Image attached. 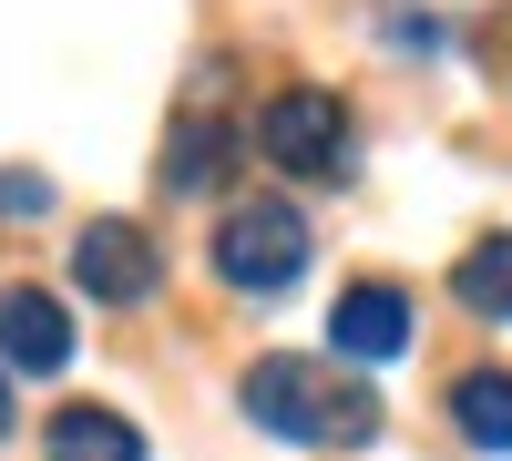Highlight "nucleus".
Segmentation results:
<instances>
[{"label": "nucleus", "mask_w": 512, "mask_h": 461, "mask_svg": "<svg viewBox=\"0 0 512 461\" xmlns=\"http://www.w3.org/2000/svg\"><path fill=\"white\" fill-rule=\"evenodd\" d=\"M328 339L338 359H400L410 349V298L390 277H359V287H338V308H328Z\"/></svg>", "instance_id": "0eeeda50"}, {"label": "nucleus", "mask_w": 512, "mask_h": 461, "mask_svg": "<svg viewBox=\"0 0 512 461\" xmlns=\"http://www.w3.org/2000/svg\"><path fill=\"white\" fill-rule=\"evenodd\" d=\"M41 451L52 461H144V431L123 421V410H103V400H72V410H52Z\"/></svg>", "instance_id": "6e6552de"}, {"label": "nucleus", "mask_w": 512, "mask_h": 461, "mask_svg": "<svg viewBox=\"0 0 512 461\" xmlns=\"http://www.w3.org/2000/svg\"><path fill=\"white\" fill-rule=\"evenodd\" d=\"M154 277H164V257H154V236H144L134 216H103V226L72 236V287H82L93 308H144Z\"/></svg>", "instance_id": "20e7f679"}, {"label": "nucleus", "mask_w": 512, "mask_h": 461, "mask_svg": "<svg viewBox=\"0 0 512 461\" xmlns=\"http://www.w3.org/2000/svg\"><path fill=\"white\" fill-rule=\"evenodd\" d=\"M256 154L277 164V175H349V103L318 93V82H287V93H267V113H256Z\"/></svg>", "instance_id": "7ed1b4c3"}, {"label": "nucleus", "mask_w": 512, "mask_h": 461, "mask_svg": "<svg viewBox=\"0 0 512 461\" xmlns=\"http://www.w3.org/2000/svg\"><path fill=\"white\" fill-rule=\"evenodd\" d=\"M226 144H236V123H226V103H216V72L195 82V103L175 113V134H164V185L175 195H205L226 175Z\"/></svg>", "instance_id": "423d86ee"}, {"label": "nucleus", "mask_w": 512, "mask_h": 461, "mask_svg": "<svg viewBox=\"0 0 512 461\" xmlns=\"http://www.w3.org/2000/svg\"><path fill=\"white\" fill-rule=\"evenodd\" d=\"M72 359V318L52 287H0V369H21V380H52Z\"/></svg>", "instance_id": "39448f33"}, {"label": "nucleus", "mask_w": 512, "mask_h": 461, "mask_svg": "<svg viewBox=\"0 0 512 461\" xmlns=\"http://www.w3.org/2000/svg\"><path fill=\"white\" fill-rule=\"evenodd\" d=\"M451 298L472 308V318H512V236H482V246H461V267H451Z\"/></svg>", "instance_id": "9d476101"}, {"label": "nucleus", "mask_w": 512, "mask_h": 461, "mask_svg": "<svg viewBox=\"0 0 512 461\" xmlns=\"http://www.w3.org/2000/svg\"><path fill=\"white\" fill-rule=\"evenodd\" d=\"M451 421L472 451H512V369H461L451 380Z\"/></svg>", "instance_id": "1a4fd4ad"}, {"label": "nucleus", "mask_w": 512, "mask_h": 461, "mask_svg": "<svg viewBox=\"0 0 512 461\" xmlns=\"http://www.w3.org/2000/svg\"><path fill=\"white\" fill-rule=\"evenodd\" d=\"M205 257H216V277L236 287V298H277V287L308 277V216L277 195H256V205H226L216 236H205Z\"/></svg>", "instance_id": "f03ea898"}, {"label": "nucleus", "mask_w": 512, "mask_h": 461, "mask_svg": "<svg viewBox=\"0 0 512 461\" xmlns=\"http://www.w3.org/2000/svg\"><path fill=\"white\" fill-rule=\"evenodd\" d=\"M0 431H11V369H0Z\"/></svg>", "instance_id": "f8f14e48"}, {"label": "nucleus", "mask_w": 512, "mask_h": 461, "mask_svg": "<svg viewBox=\"0 0 512 461\" xmlns=\"http://www.w3.org/2000/svg\"><path fill=\"white\" fill-rule=\"evenodd\" d=\"M236 400H246L256 431H277L297 451H359V441H379V390L349 380V369H328V359H297V349L256 359L236 380Z\"/></svg>", "instance_id": "f257e3e1"}, {"label": "nucleus", "mask_w": 512, "mask_h": 461, "mask_svg": "<svg viewBox=\"0 0 512 461\" xmlns=\"http://www.w3.org/2000/svg\"><path fill=\"white\" fill-rule=\"evenodd\" d=\"M41 205H52V185H41V175H11V164H0V216H41Z\"/></svg>", "instance_id": "9b49d317"}]
</instances>
